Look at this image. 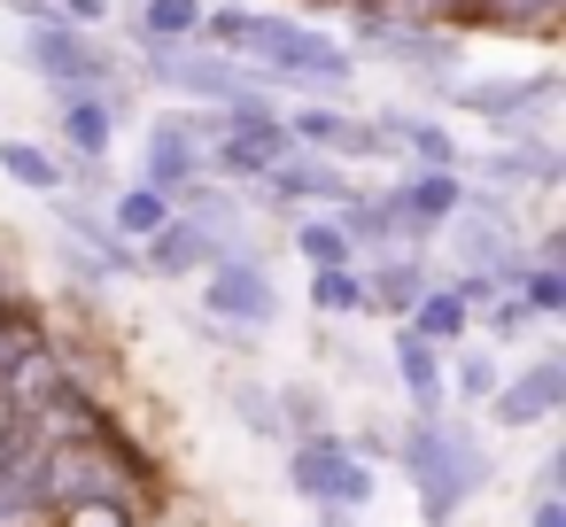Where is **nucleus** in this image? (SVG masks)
<instances>
[{
  "mask_svg": "<svg viewBox=\"0 0 566 527\" xmlns=\"http://www.w3.org/2000/svg\"><path fill=\"white\" fill-rule=\"evenodd\" d=\"M140 481H148V457H140L117 426L48 450L40 473H32V488H40L48 512H71V504H117V512H140Z\"/></svg>",
  "mask_w": 566,
  "mask_h": 527,
  "instance_id": "obj_1",
  "label": "nucleus"
},
{
  "mask_svg": "<svg viewBox=\"0 0 566 527\" xmlns=\"http://www.w3.org/2000/svg\"><path fill=\"white\" fill-rule=\"evenodd\" d=\"M396 457H403V465H411V481H419V512H427V527H450V512H458V504L489 481L481 442H473L465 426H442V419L403 426Z\"/></svg>",
  "mask_w": 566,
  "mask_h": 527,
  "instance_id": "obj_2",
  "label": "nucleus"
},
{
  "mask_svg": "<svg viewBox=\"0 0 566 527\" xmlns=\"http://www.w3.org/2000/svg\"><path fill=\"white\" fill-rule=\"evenodd\" d=\"M287 481H295V496H311V504H342V512L373 504V465H365V457H349L334 434H311V442H295V457H287Z\"/></svg>",
  "mask_w": 566,
  "mask_h": 527,
  "instance_id": "obj_3",
  "label": "nucleus"
},
{
  "mask_svg": "<svg viewBox=\"0 0 566 527\" xmlns=\"http://www.w3.org/2000/svg\"><path fill=\"white\" fill-rule=\"evenodd\" d=\"M24 55H32V71H40L55 94H102V86H109V55H102L78 24H32Z\"/></svg>",
  "mask_w": 566,
  "mask_h": 527,
  "instance_id": "obj_4",
  "label": "nucleus"
},
{
  "mask_svg": "<svg viewBox=\"0 0 566 527\" xmlns=\"http://www.w3.org/2000/svg\"><path fill=\"white\" fill-rule=\"evenodd\" d=\"M148 78L156 86H179V94H195V102H241L249 86H241V63L233 55H218V48H148Z\"/></svg>",
  "mask_w": 566,
  "mask_h": 527,
  "instance_id": "obj_5",
  "label": "nucleus"
},
{
  "mask_svg": "<svg viewBox=\"0 0 566 527\" xmlns=\"http://www.w3.org/2000/svg\"><path fill=\"white\" fill-rule=\"evenodd\" d=\"M202 303H210L218 318H233V326H272V310H280L272 280L256 272V256H218V264H210Z\"/></svg>",
  "mask_w": 566,
  "mask_h": 527,
  "instance_id": "obj_6",
  "label": "nucleus"
},
{
  "mask_svg": "<svg viewBox=\"0 0 566 527\" xmlns=\"http://www.w3.org/2000/svg\"><path fill=\"white\" fill-rule=\"evenodd\" d=\"M458 102H465V109H481L496 133H512V140H520V133H535V109H551V102H558V78L543 71V78H520V86H512V78H504V86H458Z\"/></svg>",
  "mask_w": 566,
  "mask_h": 527,
  "instance_id": "obj_7",
  "label": "nucleus"
},
{
  "mask_svg": "<svg viewBox=\"0 0 566 527\" xmlns=\"http://www.w3.org/2000/svg\"><path fill=\"white\" fill-rule=\"evenodd\" d=\"M566 403V365L558 357H535L520 380H504L496 396H489V411L504 419V426H535V419H551Z\"/></svg>",
  "mask_w": 566,
  "mask_h": 527,
  "instance_id": "obj_8",
  "label": "nucleus"
},
{
  "mask_svg": "<svg viewBox=\"0 0 566 527\" xmlns=\"http://www.w3.org/2000/svg\"><path fill=\"white\" fill-rule=\"evenodd\" d=\"M195 179H202V140L187 133V117H164V125L148 133V179H140V187L179 194V187H195Z\"/></svg>",
  "mask_w": 566,
  "mask_h": 527,
  "instance_id": "obj_9",
  "label": "nucleus"
},
{
  "mask_svg": "<svg viewBox=\"0 0 566 527\" xmlns=\"http://www.w3.org/2000/svg\"><path fill=\"white\" fill-rule=\"evenodd\" d=\"M63 388H71V357H63V349H48V341H40V349H24V357L9 365V380H0V396H9V411H17V419H24V411H40V403H48V396H63Z\"/></svg>",
  "mask_w": 566,
  "mask_h": 527,
  "instance_id": "obj_10",
  "label": "nucleus"
},
{
  "mask_svg": "<svg viewBox=\"0 0 566 527\" xmlns=\"http://www.w3.org/2000/svg\"><path fill=\"white\" fill-rule=\"evenodd\" d=\"M342 194L349 187H342V171L326 156H280L264 171V202H342Z\"/></svg>",
  "mask_w": 566,
  "mask_h": 527,
  "instance_id": "obj_11",
  "label": "nucleus"
},
{
  "mask_svg": "<svg viewBox=\"0 0 566 527\" xmlns=\"http://www.w3.org/2000/svg\"><path fill=\"white\" fill-rule=\"evenodd\" d=\"M396 210H403V225H442V218H458L465 210V187H458V171H419V179H403L396 187Z\"/></svg>",
  "mask_w": 566,
  "mask_h": 527,
  "instance_id": "obj_12",
  "label": "nucleus"
},
{
  "mask_svg": "<svg viewBox=\"0 0 566 527\" xmlns=\"http://www.w3.org/2000/svg\"><path fill=\"white\" fill-rule=\"evenodd\" d=\"M148 272H164V280H187V272H202V264H218V241L210 233H195L187 218H171L164 233H148V256H140Z\"/></svg>",
  "mask_w": 566,
  "mask_h": 527,
  "instance_id": "obj_13",
  "label": "nucleus"
},
{
  "mask_svg": "<svg viewBox=\"0 0 566 527\" xmlns=\"http://www.w3.org/2000/svg\"><path fill=\"white\" fill-rule=\"evenodd\" d=\"M109 133H117L109 94H63V140H71L78 164H102L109 156Z\"/></svg>",
  "mask_w": 566,
  "mask_h": 527,
  "instance_id": "obj_14",
  "label": "nucleus"
},
{
  "mask_svg": "<svg viewBox=\"0 0 566 527\" xmlns=\"http://www.w3.org/2000/svg\"><path fill=\"white\" fill-rule=\"evenodd\" d=\"M396 372H403V388H411L419 419H442V349H434V341H419V334L403 326V334H396Z\"/></svg>",
  "mask_w": 566,
  "mask_h": 527,
  "instance_id": "obj_15",
  "label": "nucleus"
},
{
  "mask_svg": "<svg viewBox=\"0 0 566 527\" xmlns=\"http://www.w3.org/2000/svg\"><path fill=\"white\" fill-rule=\"evenodd\" d=\"M419 295H427V272L411 264V249H396V256L365 280V303H373V310H411Z\"/></svg>",
  "mask_w": 566,
  "mask_h": 527,
  "instance_id": "obj_16",
  "label": "nucleus"
},
{
  "mask_svg": "<svg viewBox=\"0 0 566 527\" xmlns=\"http://www.w3.org/2000/svg\"><path fill=\"white\" fill-rule=\"evenodd\" d=\"M202 32V0H140V40L148 48H179Z\"/></svg>",
  "mask_w": 566,
  "mask_h": 527,
  "instance_id": "obj_17",
  "label": "nucleus"
},
{
  "mask_svg": "<svg viewBox=\"0 0 566 527\" xmlns=\"http://www.w3.org/2000/svg\"><path fill=\"white\" fill-rule=\"evenodd\" d=\"M171 225V194H156V187H125L117 194V241H148V233H164Z\"/></svg>",
  "mask_w": 566,
  "mask_h": 527,
  "instance_id": "obj_18",
  "label": "nucleus"
},
{
  "mask_svg": "<svg viewBox=\"0 0 566 527\" xmlns=\"http://www.w3.org/2000/svg\"><path fill=\"white\" fill-rule=\"evenodd\" d=\"M411 334H419V341H434V349H450V341L465 334V303H458L450 287H427V295L411 303Z\"/></svg>",
  "mask_w": 566,
  "mask_h": 527,
  "instance_id": "obj_19",
  "label": "nucleus"
},
{
  "mask_svg": "<svg viewBox=\"0 0 566 527\" xmlns=\"http://www.w3.org/2000/svg\"><path fill=\"white\" fill-rule=\"evenodd\" d=\"M0 171L17 187H32V194H63V164L48 148H32V140H0Z\"/></svg>",
  "mask_w": 566,
  "mask_h": 527,
  "instance_id": "obj_20",
  "label": "nucleus"
},
{
  "mask_svg": "<svg viewBox=\"0 0 566 527\" xmlns=\"http://www.w3.org/2000/svg\"><path fill=\"white\" fill-rule=\"evenodd\" d=\"M295 249L311 256V272H349V256H357L334 218H303V225H295Z\"/></svg>",
  "mask_w": 566,
  "mask_h": 527,
  "instance_id": "obj_21",
  "label": "nucleus"
},
{
  "mask_svg": "<svg viewBox=\"0 0 566 527\" xmlns=\"http://www.w3.org/2000/svg\"><path fill=\"white\" fill-rule=\"evenodd\" d=\"M55 512L40 504V488L24 473H0V527H48Z\"/></svg>",
  "mask_w": 566,
  "mask_h": 527,
  "instance_id": "obj_22",
  "label": "nucleus"
},
{
  "mask_svg": "<svg viewBox=\"0 0 566 527\" xmlns=\"http://www.w3.org/2000/svg\"><path fill=\"white\" fill-rule=\"evenodd\" d=\"M481 171H489V179H504V187H520V179H551V171H558V156H551V148H496Z\"/></svg>",
  "mask_w": 566,
  "mask_h": 527,
  "instance_id": "obj_23",
  "label": "nucleus"
},
{
  "mask_svg": "<svg viewBox=\"0 0 566 527\" xmlns=\"http://www.w3.org/2000/svg\"><path fill=\"white\" fill-rule=\"evenodd\" d=\"M342 125H349L342 109H318V102H311V109L287 117V140H303V148L318 156V148H342Z\"/></svg>",
  "mask_w": 566,
  "mask_h": 527,
  "instance_id": "obj_24",
  "label": "nucleus"
},
{
  "mask_svg": "<svg viewBox=\"0 0 566 527\" xmlns=\"http://www.w3.org/2000/svg\"><path fill=\"white\" fill-rule=\"evenodd\" d=\"M311 303L334 310V318H349V310L365 303V280H357V272H311Z\"/></svg>",
  "mask_w": 566,
  "mask_h": 527,
  "instance_id": "obj_25",
  "label": "nucleus"
},
{
  "mask_svg": "<svg viewBox=\"0 0 566 527\" xmlns=\"http://www.w3.org/2000/svg\"><path fill=\"white\" fill-rule=\"evenodd\" d=\"M450 388H458L465 403H489V396H496V357H481V349H465V357L450 365Z\"/></svg>",
  "mask_w": 566,
  "mask_h": 527,
  "instance_id": "obj_26",
  "label": "nucleus"
},
{
  "mask_svg": "<svg viewBox=\"0 0 566 527\" xmlns=\"http://www.w3.org/2000/svg\"><path fill=\"white\" fill-rule=\"evenodd\" d=\"M233 411L249 419V434H264V442H280L287 426H280V403L264 396V388H249V380H233Z\"/></svg>",
  "mask_w": 566,
  "mask_h": 527,
  "instance_id": "obj_27",
  "label": "nucleus"
},
{
  "mask_svg": "<svg viewBox=\"0 0 566 527\" xmlns=\"http://www.w3.org/2000/svg\"><path fill=\"white\" fill-rule=\"evenodd\" d=\"M24 349H40V326H32L24 310H9V303H0V380H9V365H17Z\"/></svg>",
  "mask_w": 566,
  "mask_h": 527,
  "instance_id": "obj_28",
  "label": "nucleus"
},
{
  "mask_svg": "<svg viewBox=\"0 0 566 527\" xmlns=\"http://www.w3.org/2000/svg\"><path fill=\"white\" fill-rule=\"evenodd\" d=\"M481 326H489L496 341H520V334L535 326V310H527L520 295H496V303H481Z\"/></svg>",
  "mask_w": 566,
  "mask_h": 527,
  "instance_id": "obj_29",
  "label": "nucleus"
},
{
  "mask_svg": "<svg viewBox=\"0 0 566 527\" xmlns=\"http://www.w3.org/2000/svg\"><path fill=\"white\" fill-rule=\"evenodd\" d=\"M48 527H133V512H117V504H71V512H55Z\"/></svg>",
  "mask_w": 566,
  "mask_h": 527,
  "instance_id": "obj_30",
  "label": "nucleus"
},
{
  "mask_svg": "<svg viewBox=\"0 0 566 527\" xmlns=\"http://www.w3.org/2000/svg\"><path fill=\"white\" fill-rule=\"evenodd\" d=\"M535 527H566V504L558 496H535Z\"/></svg>",
  "mask_w": 566,
  "mask_h": 527,
  "instance_id": "obj_31",
  "label": "nucleus"
},
{
  "mask_svg": "<svg viewBox=\"0 0 566 527\" xmlns=\"http://www.w3.org/2000/svg\"><path fill=\"white\" fill-rule=\"evenodd\" d=\"M318 527H349V512L342 504H318Z\"/></svg>",
  "mask_w": 566,
  "mask_h": 527,
  "instance_id": "obj_32",
  "label": "nucleus"
},
{
  "mask_svg": "<svg viewBox=\"0 0 566 527\" xmlns=\"http://www.w3.org/2000/svg\"><path fill=\"white\" fill-rule=\"evenodd\" d=\"M9 426H17V411H9V396H0V434H9Z\"/></svg>",
  "mask_w": 566,
  "mask_h": 527,
  "instance_id": "obj_33",
  "label": "nucleus"
},
{
  "mask_svg": "<svg viewBox=\"0 0 566 527\" xmlns=\"http://www.w3.org/2000/svg\"><path fill=\"white\" fill-rule=\"evenodd\" d=\"M357 9H365V17H380V0H357Z\"/></svg>",
  "mask_w": 566,
  "mask_h": 527,
  "instance_id": "obj_34",
  "label": "nucleus"
}]
</instances>
